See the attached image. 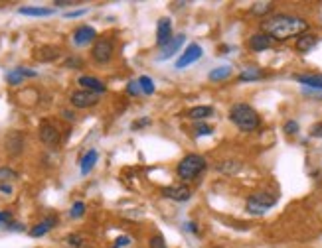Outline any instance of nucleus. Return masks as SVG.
I'll use <instances>...</instances> for the list:
<instances>
[{
  "label": "nucleus",
  "mask_w": 322,
  "mask_h": 248,
  "mask_svg": "<svg viewBox=\"0 0 322 248\" xmlns=\"http://www.w3.org/2000/svg\"><path fill=\"white\" fill-rule=\"evenodd\" d=\"M261 30H263V34H267L271 40L285 42L288 38L306 34L308 22L299 18V16H290V14H275V16L261 22Z\"/></svg>",
  "instance_id": "nucleus-1"
},
{
  "label": "nucleus",
  "mask_w": 322,
  "mask_h": 248,
  "mask_svg": "<svg viewBox=\"0 0 322 248\" xmlns=\"http://www.w3.org/2000/svg\"><path fill=\"white\" fill-rule=\"evenodd\" d=\"M229 120L243 132H251L259 128V122H261L259 114L249 105H243V103H237L229 108Z\"/></svg>",
  "instance_id": "nucleus-2"
},
{
  "label": "nucleus",
  "mask_w": 322,
  "mask_h": 248,
  "mask_svg": "<svg viewBox=\"0 0 322 248\" xmlns=\"http://www.w3.org/2000/svg\"><path fill=\"white\" fill-rule=\"evenodd\" d=\"M206 168H208L206 158L198 156V154H188V156H184V158L180 160V164H178V168H176V173H178V177L184 179V181H194Z\"/></svg>",
  "instance_id": "nucleus-3"
},
{
  "label": "nucleus",
  "mask_w": 322,
  "mask_h": 248,
  "mask_svg": "<svg viewBox=\"0 0 322 248\" xmlns=\"http://www.w3.org/2000/svg\"><path fill=\"white\" fill-rule=\"evenodd\" d=\"M275 203H277V195L261 191V193H253V195L247 199L245 209H247L251 215H263V213H267Z\"/></svg>",
  "instance_id": "nucleus-4"
},
{
  "label": "nucleus",
  "mask_w": 322,
  "mask_h": 248,
  "mask_svg": "<svg viewBox=\"0 0 322 248\" xmlns=\"http://www.w3.org/2000/svg\"><path fill=\"white\" fill-rule=\"evenodd\" d=\"M113 53H115L113 40H109V38H99V40H95L93 49H91V57H93L95 63H99V65L109 63L111 57H113Z\"/></svg>",
  "instance_id": "nucleus-5"
},
{
  "label": "nucleus",
  "mask_w": 322,
  "mask_h": 248,
  "mask_svg": "<svg viewBox=\"0 0 322 248\" xmlns=\"http://www.w3.org/2000/svg\"><path fill=\"white\" fill-rule=\"evenodd\" d=\"M69 101H71V105H73L75 108H89V107H95V105L99 103V97L95 95V93H91V91L81 89V91L71 93Z\"/></svg>",
  "instance_id": "nucleus-6"
},
{
  "label": "nucleus",
  "mask_w": 322,
  "mask_h": 248,
  "mask_svg": "<svg viewBox=\"0 0 322 248\" xmlns=\"http://www.w3.org/2000/svg\"><path fill=\"white\" fill-rule=\"evenodd\" d=\"M202 47L198 46V44H190L186 49H184V53L176 59V69H184V67H188V65H192V63H196V61L202 57Z\"/></svg>",
  "instance_id": "nucleus-7"
},
{
  "label": "nucleus",
  "mask_w": 322,
  "mask_h": 248,
  "mask_svg": "<svg viewBox=\"0 0 322 248\" xmlns=\"http://www.w3.org/2000/svg\"><path fill=\"white\" fill-rule=\"evenodd\" d=\"M172 22L170 18H160L158 24H156V46L160 47H166L172 40Z\"/></svg>",
  "instance_id": "nucleus-8"
},
{
  "label": "nucleus",
  "mask_w": 322,
  "mask_h": 248,
  "mask_svg": "<svg viewBox=\"0 0 322 248\" xmlns=\"http://www.w3.org/2000/svg\"><path fill=\"white\" fill-rule=\"evenodd\" d=\"M38 132H40V140L44 144H48V146H53V144L60 142V130H57L55 124H51L48 120H44L40 124V130Z\"/></svg>",
  "instance_id": "nucleus-9"
},
{
  "label": "nucleus",
  "mask_w": 322,
  "mask_h": 248,
  "mask_svg": "<svg viewBox=\"0 0 322 248\" xmlns=\"http://www.w3.org/2000/svg\"><path fill=\"white\" fill-rule=\"evenodd\" d=\"M162 195L172 199V201H178V203H184L190 199L192 191L186 187V185H170V187H164L162 189Z\"/></svg>",
  "instance_id": "nucleus-10"
},
{
  "label": "nucleus",
  "mask_w": 322,
  "mask_h": 248,
  "mask_svg": "<svg viewBox=\"0 0 322 248\" xmlns=\"http://www.w3.org/2000/svg\"><path fill=\"white\" fill-rule=\"evenodd\" d=\"M95 38H97V32H95L91 26H79L75 32H73L75 46H87V44H91Z\"/></svg>",
  "instance_id": "nucleus-11"
},
{
  "label": "nucleus",
  "mask_w": 322,
  "mask_h": 248,
  "mask_svg": "<svg viewBox=\"0 0 322 248\" xmlns=\"http://www.w3.org/2000/svg\"><path fill=\"white\" fill-rule=\"evenodd\" d=\"M34 57L38 61H42V63H50V61L60 57V49H57L55 46H42L34 51Z\"/></svg>",
  "instance_id": "nucleus-12"
},
{
  "label": "nucleus",
  "mask_w": 322,
  "mask_h": 248,
  "mask_svg": "<svg viewBox=\"0 0 322 248\" xmlns=\"http://www.w3.org/2000/svg\"><path fill=\"white\" fill-rule=\"evenodd\" d=\"M85 91H91V93H95V95H99V93H105L107 91V87L99 81V79H95V77H89V75H81L79 77V81H77Z\"/></svg>",
  "instance_id": "nucleus-13"
},
{
  "label": "nucleus",
  "mask_w": 322,
  "mask_h": 248,
  "mask_svg": "<svg viewBox=\"0 0 322 248\" xmlns=\"http://www.w3.org/2000/svg\"><path fill=\"white\" fill-rule=\"evenodd\" d=\"M249 47L253 51H265V49L271 47V38L267 34H263V32L261 34H253L249 38Z\"/></svg>",
  "instance_id": "nucleus-14"
},
{
  "label": "nucleus",
  "mask_w": 322,
  "mask_h": 248,
  "mask_svg": "<svg viewBox=\"0 0 322 248\" xmlns=\"http://www.w3.org/2000/svg\"><path fill=\"white\" fill-rule=\"evenodd\" d=\"M184 44V36H174L172 40H170V44L166 46V47H162V53L158 55V59L160 61H164V59H168V57H172L174 53H176L178 49H180V46Z\"/></svg>",
  "instance_id": "nucleus-15"
},
{
  "label": "nucleus",
  "mask_w": 322,
  "mask_h": 248,
  "mask_svg": "<svg viewBox=\"0 0 322 248\" xmlns=\"http://www.w3.org/2000/svg\"><path fill=\"white\" fill-rule=\"evenodd\" d=\"M57 223V219L55 217H48V219H44L42 223H38L32 231H30V236H34V238H38V236H44L46 232H50L51 229H53V225Z\"/></svg>",
  "instance_id": "nucleus-16"
},
{
  "label": "nucleus",
  "mask_w": 322,
  "mask_h": 248,
  "mask_svg": "<svg viewBox=\"0 0 322 248\" xmlns=\"http://www.w3.org/2000/svg\"><path fill=\"white\" fill-rule=\"evenodd\" d=\"M316 42H318V36H314V34H303L297 40V49L301 53H308L316 46Z\"/></svg>",
  "instance_id": "nucleus-17"
},
{
  "label": "nucleus",
  "mask_w": 322,
  "mask_h": 248,
  "mask_svg": "<svg viewBox=\"0 0 322 248\" xmlns=\"http://www.w3.org/2000/svg\"><path fill=\"white\" fill-rule=\"evenodd\" d=\"M24 77H36V71H30V69L18 67V69H14V71H10V73L6 75V79H8V83H10V85H20Z\"/></svg>",
  "instance_id": "nucleus-18"
},
{
  "label": "nucleus",
  "mask_w": 322,
  "mask_h": 248,
  "mask_svg": "<svg viewBox=\"0 0 322 248\" xmlns=\"http://www.w3.org/2000/svg\"><path fill=\"white\" fill-rule=\"evenodd\" d=\"M295 79L306 89H322V75H295Z\"/></svg>",
  "instance_id": "nucleus-19"
},
{
  "label": "nucleus",
  "mask_w": 322,
  "mask_h": 248,
  "mask_svg": "<svg viewBox=\"0 0 322 248\" xmlns=\"http://www.w3.org/2000/svg\"><path fill=\"white\" fill-rule=\"evenodd\" d=\"M95 162H97V150H89L83 156V160H81V173L85 175V173H89L91 170H93V166H95Z\"/></svg>",
  "instance_id": "nucleus-20"
},
{
  "label": "nucleus",
  "mask_w": 322,
  "mask_h": 248,
  "mask_svg": "<svg viewBox=\"0 0 322 248\" xmlns=\"http://www.w3.org/2000/svg\"><path fill=\"white\" fill-rule=\"evenodd\" d=\"M214 114V108L212 107H194L188 110V118L192 120H203V118H208Z\"/></svg>",
  "instance_id": "nucleus-21"
},
{
  "label": "nucleus",
  "mask_w": 322,
  "mask_h": 248,
  "mask_svg": "<svg viewBox=\"0 0 322 248\" xmlns=\"http://www.w3.org/2000/svg\"><path fill=\"white\" fill-rule=\"evenodd\" d=\"M18 12L24 16H51L53 14L51 8H38V6H26V8H20Z\"/></svg>",
  "instance_id": "nucleus-22"
},
{
  "label": "nucleus",
  "mask_w": 322,
  "mask_h": 248,
  "mask_svg": "<svg viewBox=\"0 0 322 248\" xmlns=\"http://www.w3.org/2000/svg\"><path fill=\"white\" fill-rule=\"evenodd\" d=\"M6 146H8V152H10V154H20V150H22V146H24V140H22L20 134L14 132V134L8 136Z\"/></svg>",
  "instance_id": "nucleus-23"
},
{
  "label": "nucleus",
  "mask_w": 322,
  "mask_h": 248,
  "mask_svg": "<svg viewBox=\"0 0 322 248\" xmlns=\"http://www.w3.org/2000/svg\"><path fill=\"white\" fill-rule=\"evenodd\" d=\"M263 77V71L257 67H247L239 73V81H259Z\"/></svg>",
  "instance_id": "nucleus-24"
},
{
  "label": "nucleus",
  "mask_w": 322,
  "mask_h": 248,
  "mask_svg": "<svg viewBox=\"0 0 322 248\" xmlns=\"http://www.w3.org/2000/svg\"><path fill=\"white\" fill-rule=\"evenodd\" d=\"M231 75V67L229 65H223V67H218L214 71H210V81H223Z\"/></svg>",
  "instance_id": "nucleus-25"
},
{
  "label": "nucleus",
  "mask_w": 322,
  "mask_h": 248,
  "mask_svg": "<svg viewBox=\"0 0 322 248\" xmlns=\"http://www.w3.org/2000/svg\"><path fill=\"white\" fill-rule=\"evenodd\" d=\"M138 85H140V91L144 93V95H153L154 93V81L151 79V77H146V75H142V77H138Z\"/></svg>",
  "instance_id": "nucleus-26"
},
{
  "label": "nucleus",
  "mask_w": 322,
  "mask_h": 248,
  "mask_svg": "<svg viewBox=\"0 0 322 248\" xmlns=\"http://www.w3.org/2000/svg\"><path fill=\"white\" fill-rule=\"evenodd\" d=\"M271 8H273V4H271V2H257V4H253L251 12H253V14H257V16H263V14H269V12H271Z\"/></svg>",
  "instance_id": "nucleus-27"
},
{
  "label": "nucleus",
  "mask_w": 322,
  "mask_h": 248,
  "mask_svg": "<svg viewBox=\"0 0 322 248\" xmlns=\"http://www.w3.org/2000/svg\"><path fill=\"white\" fill-rule=\"evenodd\" d=\"M16 177H18V173H16L14 170H10V168H0V183L12 181V179H16Z\"/></svg>",
  "instance_id": "nucleus-28"
},
{
  "label": "nucleus",
  "mask_w": 322,
  "mask_h": 248,
  "mask_svg": "<svg viewBox=\"0 0 322 248\" xmlns=\"http://www.w3.org/2000/svg\"><path fill=\"white\" fill-rule=\"evenodd\" d=\"M212 132H214V128L210 126V124H206V122H200L196 126V136H210Z\"/></svg>",
  "instance_id": "nucleus-29"
},
{
  "label": "nucleus",
  "mask_w": 322,
  "mask_h": 248,
  "mask_svg": "<svg viewBox=\"0 0 322 248\" xmlns=\"http://www.w3.org/2000/svg\"><path fill=\"white\" fill-rule=\"evenodd\" d=\"M149 248H166L164 236H162V234H154V236L149 240Z\"/></svg>",
  "instance_id": "nucleus-30"
},
{
  "label": "nucleus",
  "mask_w": 322,
  "mask_h": 248,
  "mask_svg": "<svg viewBox=\"0 0 322 248\" xmlns=\"http://www.w3.org/2000/svg\"><path fill=\"white\" fill-rule=\"evenodd\" d=\"M83 213H85V203H81V201L73 203V207H71V211H69V215L73 217V219H79Z\"/></svg>",
  "instance_id": "nucleus-31"
},
{
  "label": "nucleus",
  "mask_w": 322,
  "mask_h": 248,
  "mask_svg": "<svg viewBox=\"0 0 322 248\" xmlns=\"http://www.w3.org/2000/svg\"><path fill=\"white\" fill-rule=\"evenodd\" d=\"M81 242H83V238H81L79 234H69V236H66V244H68L69 248H79Z\"/></svg>",
  "instance_id": "nucleus-32"
},
{
  "label": "nucleus",
  "mask_w": 322,
  "mask_h": 248,
  "mask_svg": "<svg viewBox=\"0 0 322 248\" xmlns=\"http://www.w3.org/2000/svg\"><path fill=\"white\" fill-rule=\"evenodd\" d=\"M283 130H285L287 134H297V132H299V124H297L295 120H288V122H285Z\"/></svg>",
  "instance_id": "nucleus-33"
},
{
  "label": "nucleus",
  "mask_w": 322,
  "mask_h": 248,
  "mask_svg": "<svg viewBox=\"0 0 322 248\" xmlns=\"http://www.w3.org/2000/svg\"><path fill=\"white\" fill-rule=\"evenodd\" d=\"M127 93L129 95H133V97H136V95H140V85H138V81H131L129 85H127Z\"/></svg>",
  "instance_id": "nucleus-34"
},
{
  "label": "nucleus",
  "mask_w": 322,
  "mask_h": 248,
  "mask_svg": "<svg viewBox=\"0 0 322 248\" xmlns=\"http://www.w3.org/2000/svg\"><path fill=\"white\" fill-rule=\"evenodd\" d=\"M131 244V238L129 236H119L115 240V244H113V248H125V246H129Z\"/></svg>",
  "instance_id": "nucleus-35"
},
{
  "label": "nucleus",
  "mask_w": 322,
  "mask_h": 248,
  "mask_svg": "<svg viewBox=\"0 0 322 248\" xmlns=\"http://www.w3.org/2000/svg\"><path fill=\"white\" fill-rule=\"evenodd\" d=\"M310 136H314V138H322V122L314 124V126L310 128Z\"/></svg>",
  "instance_id": "nucleus-36"
},
{
  "label": "nucleus",
  "mask_w": 322,
  "mask_h": 248,
  "mask_svg": "<svg viewBox=\"0 0 322 248\" xmlns=\"http://www.w3.org/2000/svg\"><path fill=\"white\" fill-rule=\"evenodd\" d=\"M12 219V215L8 211H0V223H8Z\"/></svg>",
  "instance_id": "nucleus-37"
},
{
  "label": "nucleus",
  "mask_w": 322,
  "mask_h": 248,
  "mask_svg": "<svg viewBox=\"0 0 322 248\" xmlns=\"http://www.w3.org/2000/svg\"><path fill=\"white\" fill-rule=\"evenodd\" d=\"M85 12H87V8H81V10H73V12H68L66 16H68V18H77V16H83Z\"/></svg>",
  "instance_id": "nucleus-38"
},
{
  "label": "nucleus",
  "mask_w": 322,
  "mask_h": 248,
  "mask_svg": "<svg viewBox=\"0 0 322 248\" xmlns=\"http://www.w3.org/2000/svg\"><path fill=\"white\" fill-rule=\"evenodd\" d=\"M151 120L149 118H142V120H138V122H135L133 124V128H140V126H146V124H149Z\"/></svg>",
  "instance_id": "nucleus-39"
},
{
  "label": "nucleus",
  "mask_w": 322,
  "mask_h": 248,
  "mask_svg": "<svg viewBox=\"0 0 322 248\" xmlns=\"http://www.w3.org/2000/svg\"><path fill=\"white\" fill-rule=\"evenodd\" d=\"M184 227H186V231H190V232H198V229H196V225H194V223H186Z\"/></svg>",
  "instance_id": "nucleus-40"
},
{
  "label": "nucleus",
  "mask_w": 322,
  "mask_h": 248,
  "mask_svg": "<svg viewBox=\"0 0 322 248\" xmlns=\"http://www.w3.org/2000/svg\"><path fill=\"white\" fill-rule=\"evenodd\" d=\"M0 191H4V193H10V191H12V187H10V185H6V183H2V185H0Z\"/></svg>",
  "instance_id": "nucleus-41"
},
{
  "label": "nucleus",
  "mask_w": 322,
  "mask_h": 248,
  "mask_svg": "<svg viewBox=\"0 0 322 248\" xmlns=\"http://www.w3.org/2000/svg\"><path fill=\"white\" fill-rule=\"evenodd\" d=\"M55 6H73V2H66V0H57Z\"/></svg>",
  "instance_id": "nucleus-42"
},
{
  "label": "nucleus",
  "mask_w": 322,
  "mask_h": 248,
  "mask_svg": "<svg viewBox=\"0 0 322 248\" xmlns=\"http://www.w3.org/2000/svg\"><path fill=\"white\" fill-rule=\"evenodd\" d=\"M64 118H68V120H73V118H75V114H73V112H69V110H64Z\"/></svg>",
  "instance_id": "nucleus-43"
}]
</instances>
